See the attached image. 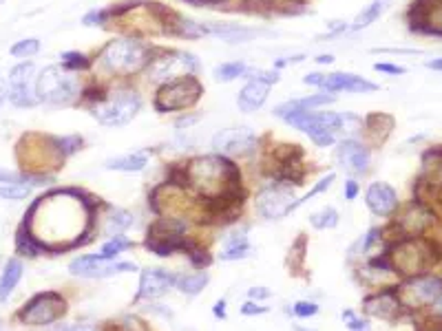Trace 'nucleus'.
<instances>
[{"label": "nucleus", "instance_id": "1", "mask_svg": "<svg viewBox=\"0 0 442 331\" xmlns=\"http://www.w3.org/2000/svg\"><path fill=\"white\" fill-rule=\"evenodd\" d=\"M186 184H190L197 192L208 199L228 197V192L237 190L239 186V170L223 157H200L190 161L184 170Z\"/></svg>", "mask_w": 442, "mask_h": 331}, {"label": "nucleus", "instance_id": "22", "mask_svg": "<svg viewBox=\"0 0 442 331\" xmlns=\"http://www.w3.org/2000/svg\"><path fill=\"white\" fill-rule=\"evenodd\" d=\"M365 309H368L370 313H374V316H378V318L391 320L394 316L401 311L398 294H394V292H380V294H376V296L365 300Z\"/></svg>", "mask_w": 442, "mask_h": 331}, {"label": "nucleus", "instance_id": "30", "mask_svg": "<svg viewBox=\"0 0 442 331\" xmlns=\"http://www.w3.org/2000/svg\"><path fill=\"white\" fill-rule=\"evenodd\" d=\"M40 51V40L36 38H27V40H20L11 47V55L13 58H29V55H36Z\"/></svg>", "mask_w": 442, "mask_h": 331}, {"label": "nucleus", "instance_id": "11", "mask_svg": "<svg viewBox=\"0 0 442 331\" xmlns=\"http://www.w3.org/2000/svg\"><path fill=\"white\" fill-rule=\"evenodd\" d=\"M34 62H22L18 67H13L9 73V100L13 107L18 109H27V107H34L38 102L36 91L32 88V80H34Z\"/></svg>", "mask_w": 442, "mask_h": 331}, {"label": "nucleus", "instance_id": "47", "mask_svg": "<svg viewBox=\"0 0 442 331\" xmlns=\"http://www.w3.org/2000/svg\"><path fill=\"white\" fill-rule=\"evenodd\" d=\"M427 67H429V69H434V71H442V58L429 60V62H427Z\"/></svg>", "mask_w": 442, "mask_h": 331}, {"label": "nucleus", "instance_id": "40", "mask_svg": "<svg viewBox=\"0 0 442 331\" xmlns=\"http://www.w3.org/2000/svg\"><path fill=\"white\" fill-rule=\"evenodd\" d=\"M343 318L349 320V329H354V331H368V323H365V320H356L352 311H345Z\"/></svg>", "mask_w": 442, "mask_h": 331}, {"label": "nucleus", "instance_id": "5", "mask_svg": "<svg viewBox=\"0 0 442 331\" xmlns=\"http://www.w3.org/2000/svg\"><path fill=\"white\" fill-rule=\"evenodd\" d=\"M78 95V82L60 67H47L36 80V97L47 104H69Z\"/></svg>", "mask_w": 442, "mask_h": 331}, {"label": "nucleus", "instance_id": "14", "mask_svg": "<svg viewBox=\"0 0 442 331\" xmlns=\"http://www.w3.org/2000/svg\"><path fill=\"white\" fill-rule=\"evenodd\" d=\"M442 294V281L434 276H418L403 285V292L398 296L401 305H431L434 300Z\"/></svg>", "mask_w": 442, "mask_h": 331}, {"label": "nucleus", "instance_id": "27", "mask_svg": "<svg viewBox=\"0 0 442 331\" xmlns=\"http://www.w3.org/2000/svg\"><path fill=\"white\" fill-rule=\"evenodd\" d=\"M210 276L206 272H197V274H188V276H181L177 283H179V290L188 294V296H197L200 294L206 285H208Z\"/></svg>", "mask_w": 442, "mask_h": 331}, {"label": "nucleus", "instance_id": "51", "mask_svg": "<svg viewBox=\"0 0 442 331\" xmlns=\"http://www.w3.org/2000/svg\"><path fill=\"white\" fill-rule=\"evenodd\" d=\"M67 331H93V329H89V327H71Z\"/></svg>", "mask_w": 442, "mask_h": 331}, {"label": "nucleus", "instance_id": "3", "mask_svg": "<svg viewBox=\"0 0 442 331\" xmlns=\"http://www.w3.org/2000/svg\"><path fill=\"white\" fill-rule=\"evenodd\" d=\"M290 126L310 135L316 146H330L337 140V130L343 128V117L323 111H297L285 117Z\"/></svg>", "mask_w": 442, "mask_h": 331}, {"label": "nucleus", "instance_id": "45", "mask_svg": "<svg viewBox=\"0 0 442 331\" xmlns=\"http://www.w3.org/2000/svg\"><path fill=\"white\" fill-rule=\"evenodd\" d=\"M248 294H250V298H268L270 296V292L266 288H252Z\"/></svg>", "mask_w": 442, "mask_h": 331}, {"label": "nucleus", "instance_id": "10", "mask_svg": "<svg viewBox=\"0 0 442 331\" xmlns=\"http://www.w3.org/2000/svg\"><path fill=\"white\" fill-rule=\"evenodd\" d=\"M303 82L312 84V86H321V88H325V91H330V93H339V91H345V93H372V91H376V88H378L376 84L368 82L365 78H360V75H354V73H332V75L312 73V75H306Z\"/></svg>", "mask_w": 442, "mask_h": 331}, {"label": "nucleus", "instance_id": "50", "mask_svg": "<svg viewBox=\"0 0 442 331\" xmlns=\"http://www.w3.org/2000/svg\"><path fill=\"white\" fill-rule=\"evenodd\" d=\"M316 62L318 65H330V62H334V55H318Z\"/></svg>", "mask_w": 442, "mask_h": 331}, {"label": "nucleus", "instance_id": "31", "mask_svg": "<svg viewBox=\"0 0 442 331\" xmlns=\"http://www.w3.org/2000/svg\"><path fill=\"white\" fill-rule=\"evenodd\" d=\"M29 186L27 184H9L5 188H0V199H9V201H20L29 197Z\"/></svg>", "mask_w": 442, "mask_h": 331}, {"label": "nucleus", "instance_id": "17", "mask_svg": "<svg viewBox=\"0 0 442 331\" xmlns=\"http://www.w3.org/2000/svg\"><path fill=\"white\" fill-rule=\"evenodd\" d=\"M175 285V276L169 274L166 269H155L148 267L142 272L140 278V292H137V298H160L169 292Z\"/></svg>", "mask_w": 442, "mask_h": 331}, {"label": "nucleus", "instance_id": "19", "mask_svg": "<svg viewBox=\"0 0 442 331\" xmlns=\"http://www.w3.org/2000/svg\"><path fill=\"white\" fill-rule=\"evenodd\" d=\"M270 93V84L261 80H250L246 86L241 88L237 95V107L241 113H254L256 109H261Z\"/></svg>", "mask_w": 442, "mask_h": 331}, {"label": "nucleus", "instance_id": "39", "mask_svg": "<svg viewBox=\"0 0 442 331\" xmlns=\"http://www.w3.org/2000/svg\"><path fill=\"white\" fill-rule=\"evenodd\" d=\"M376 71L380 73H389V75H403L405 73V67H396V65H385V62H376L374 65Z\"/></svg>", "mask_w": 442, "mask_h": 331}, {"label": "nucleus", "instance_id": "46", "mask_svg": "<svg viewBox=\"0 0 442 331\" xmlns=\"http://www.w3.org/2000/svg\"><path fill=\"white\" fill-rule=\"evenodd\" d=\"M7 95H9V86H7L5 80H0V107H3V102H5Z\"/></svg>", "mask_w": 442, "mask_h": 331}, {"label": "nucleus", "instance_id": "43", "mask_svg": "<svg viewBox=\"0 0 442 331\" xmlns=\"http://www.w3.org/2000/svg\"><path fill=\"white\" fill-rule=\"evenodd\" d=\"M195 122H200V115L181 117V119H177V124H175V126H177V128H184V126H186V128H188V126H190V124H195Z\"/></svg>", "mask_w": 442, "mask_h": 331}, {"label": "nucleus", "instance_id": "18", "mask_svg": "<svg viewBox=\"0 0 442 331\" xmlns=\"http://www.w3.org/2000/svg\"><path fill=\"white\" fill-rule=\"evenodd\" d=\"M368 205L374 215L378 217H389L396 212V208H398V194H396V190L387 184H372L368 188Z\"/></svg>", "mask_w": 442, "mask_h": 331}, {"label": "nucleus", "instance_id": "34", "mask_svg": "<svg viewBox=\"0 0 442 331\" xmlns=\"http://www.w3.org/2000/svg\"><path fill=\"white\" fill-rule=\"evenodd\" d=\"M332 182H334V175H327V177H323V179H321V182H318V184H316V186H314V188H312V190H310V192L306 194V197H303L301 201H297V203H294V210H297V208H299L301 203H306V201H310V199L314 197V194H318V192H323V190H327V188L332 186Z\"/></svg>", "mask_w": 442, "mask_h": 331}, {"label": "nucleus", "instance_id": "41", "mask_svg": "<svg viewBox=\"0 0 442 331\" xmlns=\"http://www.w3.org/2000/svg\"><path fill=\"white\" fill-rule=\"evenodd\" d=\"M268 307H261V305H254V303H246L241 307V313H246V316H252V313H266Z\"/></svg>", "mask_w": 442, "mask_h": 331}, {"label": "nucleus", "instance_id": "44", "mask_svg": "<svg viewBox=\"0 0 442 331\" xmlns=\"http://www.w3.org/2000/svg\"><path fill=\"white\" fill-rule=\"evenodd\" d=\"M407 53V55H416V53H420V51H416V49H376V53Z\"/></svg>", "mask_w": 442, "mask_h": 331}, {"label": "nucleus", "instance_id": "49", "mask_svg": "<svg viewBox=\"0 0 442 331\" xmlns=\"http://www.w3.org/2000/svg\"><path fill=\"white\" fill-rule=\"evenodd\" d=\"M226 303H223V300H219V303L215 305V316H219V318H223V316H226Z\"/></svg>", "mask_w": 442, "mask_h": 331}, {"label": "nucleus", "instance_id": "21", "mask_svg": "<svg viewBox=\"0 0 442 331\" xmlns=\"http://www.w3.org/2000/svg\"><path fill=\"white\" fill-rule=\"evenodd\" d=\"M204 32L210 36H217L230 44H239V42H250L252 38L261 36L264 32H256V29H248L241 25H204Z\"/></svg>", "mask_w": 442, "mask_h": 331}, {"label": "nucleus", "instance_id": "32", "mask_svg": "<svg viewBox=\"0 0 442 331\" xmlns=\"http://www.w3.org/2000/svg\"><path fill=\"white\" fill-rule=\"evenodd\" d=\"M126 248H131V241H126V238H122V236H113L109 243H104V248H102V257L104 259H113V257H117V254L122 252V250H126Z\"/></svg>", "mask_w": 442, "mask_h": 331}, {"label": "nucleus", "instance_id": "9", "mask_svg": "<svg viewBox=\"0 0 442 331\" xmlns=\"http://www.w3.org/2000/svg\"><path fill=\"white\" fill-rule=\"evenodd\" d=\"M197 69H200L197 58L186 51H173L169 55L150 60L148 62V75H150V80H155V82H169L173 78H184L181 71L193 73Z\"/></svg>", "mask_w": 442, "mask_h": 331}, {"label": "nucleus", "instance_id": "29", "mask_svg": "<svg viewBox=\"0 0 442 331\" xmlns=\"http://www.w3.org/2000/svg\"><path fill=\"white\" fill-rule=\"evenodd\" d=\"M312 225L318 230H327V228H337V223H339V215H337V210L334 208H323L321 212H316L310 217Z\"/></svg>", "mask_w": 442, "mask_h": 331}, {"label": "nucleus", "instance_id": "26", "mask_svg": "<svg viewBox=\"0 0 442 331\" xmlns=\"http://www.w3.org/2000/svg\"><path fill=\"white\" fill-rule=\"evenodd\" d=\"M246 73H248L246 62L235 60V62H223L215 69V80L217 82H233V80L241 78V75H246Z\"/></svg>", "mask_w": 442, "mask_h": 331}, {"label": "nucleus", "instance_id": "36", "mask_svg": "<svg viewBox=\"0 0 442 331\" xmlns=\"http://www.w3.org/2000/svg\"><path fill=\"white\" fill-rule=\"evenodd\" d=\"M248 252H250V248H248V245H241V248H228V250H223L221 259H223V261H237V259H246V257H248Z\"/></svg>", "mask_w": 442, "mask_h": 331}, {"label": "nucleus", "instance_id": "15", "mask_svg": "<svg viewBox=\"0 0 442 331\" xmlns=\"http://www.w3.org/2000/svg\"><path fill=\"white\" fill-rule=\"evenodd\" d=\"M256 208L259 212L270 221L283 219L285 215H290L294 210V194L290 188H281V186L268 188L256 197Z\"/></svg>", "mask_w": 442, "mask_h": 331}, {"label": "nucleus", "instance_id": "6", "mask_svg": "<svg viewBox=\"0 0 442 331\" xmlns=\"http://www.w3.org/2000/svg\"><path fill=\"white\" fill-rule=\"evenodd\" d=\"M202 93H204V88H202L200 80L193 78V75H184V78L166 82L160 88L155 95V109L160 113L186 109V107H193Z\"/></svg>", "mask_w": 442, "mask_h": 331}, {"label": "nucleus", "instance_id": "37", "mask_svg": "<svg viewBox=\"0 0 442 331\" xmlns=\"http://www.w3.org/2000/svg\"><path fill=\"white\" fill-rule=\"evenodd\" d=\"M56 144L60 146V150H63L65 155L73 153V150H78L82 146V140L80 137H65V140H56Z\"/></svg>", "mask_w": 442, "mask_h": 331}, {"label": "nucleus", "instance_id": "38", "mask_svg": "<svg viewBox=\"0 0 442 331\" xmlns=\"http://www.w3.org/2000/svg\"><path fill=\"white\" fill-rule=\"evenodd\" d=\"M106 16H109V13H106V11H98V9H93V11H89L86 16H84V25H86V27L102 25V22L106 20Z\"/></svg>", "mask_w": 442, "mask_h": 331}, {"label": "nucleus", "instance_id": "28", "mask_svg": "<svg viewBox=\"0 0 442 331\" xmlns=\"http://www.w3.org/2000/svg\"><path fill=\"white\" fill-rule=\"evenodd\" d=\"M133 225V215L126 212V210H113V215L106 219V232L109 234H119L126 228Z\"/></svg>", "mask_w": 442, "mask_h": 331}, {"label": "nucleus", "instance_id": "48", "mask_svg": "<svg viewBox=\"0 0 442 331\" xmlns=\"http://www.w3.org/2000/svg\"><path fill=\"white\" fill-rule=\"evenodd\" d=\"M434 313L436 316H442V294L434 300Z\"/></svg>", "mask_w": 442, "mask_h": 331}, {"label": "nucleus", "instance_id": "33", "mask_svg": "<svg viewBox=\"0 0 442 331\" xmlns=\"http://www.w3.org/2000/svg\"><path fill=\"white\" fill-rule=\"evenodd\" d=\"M63 67H65V69H71V71L86 69V67H89V58H86L84 53H78V51L63 53Z\"/></svg>", "mask_w": 442, "mask_h": 331}, {"label": "nucleus", "instance_id": "16", "mask_svg": "<svg viewBox=\"0 0 442 331\" xmlns=\"http://www.w3.org/2000/svg\"><path fill=\"white\" fill-rule=\"evenodd\" d=\"M337 157H339L343 168L347 173H354V175H363L370 166V150L356 140L341 142L339 150H337Z\"/></svg>", "mask_w": 442, "mask_h": 331}, {"label": "nucleus", "instance_id": "24", "mask_svg": "<svg viewBox=\"0 0 442 331\" xmlns=\"http://www.w3.org/2000/svg\"><path fill=\"white\" fill-rule=\"evenodd\" d=\"M106 168L109 170H122V173H140L146 168V155L144 153H131V155H122L115 159L106 161Z\"/></svg>", "mask_w": 442, "mask_h": 331}, {"label": "nucleus", "instance_id": "4", "mask_svg": "<svg viewBox=\"0 0 442 331\" xmlns=\"http://www.w3.org/2000/svg\"><path fill=\"white\" fill-rule=\"evenodd\" d=\"M142 107V100L135 91H115L111 97L100 100L93 107V117L104 126H124L137 115Z\"/></svg>", "mask_w": 442, "mask_h": 331}, {"label": "nucleus", "instance_id": "23", "mask_svg": "<svg viewBox=\"0 0 442 331\" xmlns=\"http://www.w3.org/2000/svg\"><path fill=\"white\" fill-rule=\"evenodd\" d=\"M20 278H22V263L18 259H9L3 269V276H0V300H7L11 296Z\"/></svg>", "mask_w": 442, "mask_h": 331}, {"label": "nucleus", "instance_id": "42", "mask_svg": "<svg viewBox=\"0 0 442 331\" xmlns=\"http://www.w3.org/2000/svg\"><path fill=\"white\" fill-rule=\"evenodd\" d=\"M356 194H358V186H356V182H347L345 184V199H356Z\"/></svg>", "mask_w": 442, "mask_h": 331}, {"label": "nucleus", "instance_id": "35", "mask_svg": "<svg viewBox=\"0 0 442 331\" xmlns=\"http://www.w3.org/2000/svg\"><path fill=\"white\" fill-rule=\"evenodd\" d=\"M318 311L316 303H308V300H299V303L294 305V313L299 316V318H310V316H314Z\"/></svg>", "mask_w": 442, "mask_h": 331}, {"label": "nucleus", "instance_id": "7", "mask_svg": "<svg viewBox=\"0 0 442 331\" xmlns=\"http://www.w3.org/2000/svg\"><path fill=\"white\" fill-rule=\"evenodd\" d=\"M67 311V303L65 298L56 294V292H44L34 296L29 303L22 307V311L18 313V318L25 325L32 327H42V325H51L56 320H60Z\"/></svg>", "mask_w": 442, "mask_h": 331}, {"label": "nucleus", "instance_id": "20", "mask_svg": "<svg viewBox=\"0 0 442 331\" xmlns=\"http://www.w3.org/2000/svg\"><path fill=\"white\" fill-rule=\"evenodd\" d=\"M334 100H337V97H334L330 91H325V93H316V95H310V97L287 100V102L279 104V107L274 109V115L281 117V119H285L290 113H297V111H312V109H316V107H325V104H332Z\"/></svg>", "mask_w": 442, "mask_h": 331}, {"label": "nucleus", "instance_id": "13", "mask_svg": "<svg viewBox=\"0 0 442 331\" xmlns=\"http://www.w3.org/2000/svg\"><path fill=\"white\" fill-rule=\"evenodd\" d=\"M256 146V135L248 126L223 128L212 137V148L223 155H248Z\"/></svg>", "mask_w": 442, "mask_h": 331}, {"label": "nucleus", "instance_id": "12", "mask_svg": "<svg viewBox=\"0 0 442 331\" xmlns=\"http://www.w3.org/2000/svg\"><path fill=\"white\" fill-rule=\"evenodd\" d=\"M71 274L75 276H84V278H104V276H113L122 272H135L133 263H111V259H104L102 254H93V257H80L71 261L69 265Z\"/></svg>", "mask_w": 442, "mask_h": 331}, {"label": "nucleus", "instance_id": "25", "mask_svg": "<svg viewBox=\"0 0 442 331\" xmlns=\"http://www.w3.org/2000/svg\"><path fill=\"white\" fill-rule=\"evenodd\" d=\"M387 5H389V0H372V5H368L356 16V20L352 22V29H354V32H360V29H365V27H370L372 22H376L380 13L387 9Z\"/></svg>", "mask_w": 442, "mask_h": 331}, {"label": "nucleus", "instance_id": "2", "mask_svg": "<svg viewBox=\"0 0 442 331\" xmlns=\"http://www.w3.org/2000/svg\"><path fill=\"white\" fill-rule=\"evenodd\" d=\"M100 62L106 71H111L115 75H131L144 69L150 62V58L148 49L140 40L115 38L111 42H106V47L100 53Z\"/></svg>", "mask_w": 442, "mask_h": 331}, {"label": "nucleus", "instance_id": "8", "mask_svg": "<svg viewBox=\"0 0 442 331\" xmlns=\"http://www.w3.org/2000/svg\"><path fill=\"white\" fill-rule=\"evenodd\" d=\"M186 225L179 221H160L153 228L148 230L146 238V248L150 252H155L157 257H171L175 250H186L188 243L181 241V232H184Z\"/></svg>", "mask_w": 442, "mask_h": 331}]
</instances>
